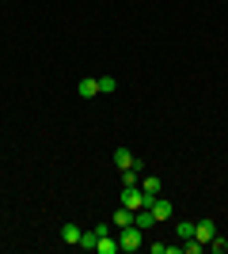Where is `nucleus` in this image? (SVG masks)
I'll use <instances>...</instances> for the list:
<instances>
[{
  "instance_id": "nucleus-1",
  "label": "nucleus",
  "mask_w": 228,
  "mask_h": 254,
  "mask_svg": "<svg viewBox=\"0 0 228 254\" xmlns=\"http://www.w3.org/2000/svg\"><path fill=\"white\" fill-rule=\"evenodd\" d=\"M152 201H156V197H149V193L141 190V182H137V186H122V205H126V209H152Z\"/></svg>"
},
{
  "instance_id": "nucleus-2",
  "label": "nucleus",
  "mask_w": 228,
  "mask_h": 254,
  "mask_svg": "<svg viewBox=\"0 0 228 254\" xmlns=\"http://www.w3.org/2000/svg\"><path fill=\"white\" fill-rule=\"evenodd\" d=\"M141 243H145V232L137 228V224L118 228V247H122V251H141Z\"/></svg>"
},
{
  "instance_id": "nucleus-3",
  "label": "nucleus",
  "mask_w": 228,
  "mask_h": 254,
  "mask_svg": "<svg viewBox=\"0 0 228 254\" xmlns=\"http://www.w3.org/2000/svg\"><path fill=\"white\" fill-rule=\"evenodd\" d=\"M76 91H80V99H95L99 95V76H84V80L76 84Z\"/></svg>"
},
{
  "instance_id": "nucleus-4",
  "label": "nucleus",
  "mask_w": 228,
  "mask_h": 254,
  "mask_svg": "<svg viewBox=\"0 0 228 254\" xmlns=\"http://www.w3.org/2000/svg\"><path fill=\"white\" fill-rule=\"evenodd\" d=\"M95 251H99V254H114V251H122V247H118V235L103 232V235L95 239Z\"/></svg>"
},
{
  "instance_id": "nucleus-5",
  "label": "nucleus",
  "mask_w": 228,
  "mask_h": 254,
  "mask_svg": "<svg viewBox=\"0 0 228 254\" xmlns=\"http://www.w3.org/2000/svg\"><path fill=\"white\" fill-rule=\"evenodd\" d=\"M152 216H156V220H167V216H175V205L167 201V197H156V201H152Z\"/></svg>"
},
{
  "instance_id": "nucleus-6",
  "label": "nucleus",
  "mask_w": 228,
  "mask_h": 254,
  "mask_svg": "<svg viewBox=\"0 0 228 254\" xmlns=\"http://www.w3.org/2000/svg\"><path fill=\"white\" fill-rule=\"evenodd\" d=\"M217 235V224L213 220H202V224H194V239H202V243H209Z\"/></svg>"
},
{
  "instance_id": "nucleus-7",
  "label": "nucleus",
  "mask_w": 228,
  "mask_h": 254,
  "mask_svg": "<svg viewBox=\"0 0 228 254\" xmlns=\"http://www.w3.org/2000/svg\"><path fill=\"white\" fill-rule=\"evenodd\" d=\"M130 224H133V209H126V205H122V209L114 212V224H110V228L118 232V228H130Z\"/></svg>"
},
{
  "instance_id": "nucleus-8",
  "label": "nucleus",
  "mask_w": 228,
  "mask_h": 254,
  "mask_svg": "<svg viewBox=\"0 0 228 254\" xmlns=\"http://www.w3.org/2000/svg\"><path fill=\"white\" fill-rule=\"evenodd\" d=\"M114 163H118L122 171H126V167H141V163L133 159V152H130V148H118V152H114Z\"/></svg>"
},
{
  "instance_id": "nucleus-9",
  "label": "nucleus",
  "mask_w": 228,
  "mask_h": 254,
  "mask_svg": "<svg viewBox=\"0 0 228 254\" xmlns=\"http://www.w3.org/2000/svg\"><path fill=\"white\" fill-rule=\"evenodd\" d=\"M141 190L149 193V197H160V190H163V182L156 179V175H145V182H141Z\"/></svg>"
},
{
  "instance_id": "nucleus-10",
  "label": "nucleus",
  "mask_w": 228,
  "mask_h": 254,
  "mask_svg": "<svg viewBox=\"0 0 228 254\" xmlns=\"http://www.w3.org/2000/svg\"><path fill=\"white\" fill-rule=\"evenodd\" d=\"M61 239H65V243H80V228H76V224H61Z\"/></svg>"
},
{
  "instance_id": "nucleus-11",
  "label": "nucleus",
  "mask_w": 228,
  "mask_h": 254,
  "mask_svg": "<svg viewBox=\"0 0 228 254\" xmlns=\"http://www.w3.org/2000/svg\"><path fill=\"white\" fill-rule=\"evenodd\" d=\"M141 182V167H126L122 171V186H137Z\"/></svg>"
},
{
  "instance_id": "nucleus-12",
  "label": "nucleus",
  "mask_w": 228,
  "mask_h": 254,
  "mask_svg": "<svg viewBox=\"0 0 228 254\" xmlns=\"http://www.w3.org/2000/svg\"><path fill=\"white\" fill-rule=\"evenodd\" d=\"M110 91H118V80L114 76H99V95H110Z\"/></svg>"
},
{
  "instance_id": "nucleus-13",
  "label": "nucleus",
  "mask_w": 228,
  "mask_h": 254,
  "mask_svg": "<svg viewBox=\"0 0 228 254\" xmlns=\"http://www.w3.org/2000/svg\"><path fill=\"white\" fill-rule=\"evenodd\" d=\"M95 239H99L95 228H91V232H80V243H76V247H84V251H95Z\"/></svg>"
},
{
  "instance_id": "nucleus-14",
  "label": "nucleus",
  "mask_w": 228,
  "mask_h": 254,
  "mask_svg": "<svg viewBox=\"0 0 228 254\" xmlns=\"http://www.w3.org/2000/svg\"><path fill=\"white\" fill-rule=\"evenodd\" d=\"M183 251H186V254H202V251H206V243H202V239H194V235H190V239H186V243H183Z\"/></svg>"
},
{
  "instance_id": "nucleus-15",
  "label": "nucleus",
  "mask_w": 228,
  "mask_h": 254,
  "mask_svg": "<svg viewBox=\"0 0 228 254\" xmlns=\"http://www.w3.org/2000/svg\"><path fill=\"white\" fill-rule=\"evenodd\" d=\"M209 251L225 254V251H228V239H225V235H213V239H209Z\"/></svg>"
},
{
  "instance_id": "nucleus-16",
  "label": "nucleus",
  "mask_w": 228,
  "mask_h": 254,
  "mask_svg": "<svg viewBox=\"0 0 228 254\" xmlns=\"http://www.w3.org/2000/svg\"><path fill=\"white\" fill-rule=\"evenodd\" d=\"M190 235H194V224L183 220V224H179V239H190Z\"/></svg>"
}]
</instances>
